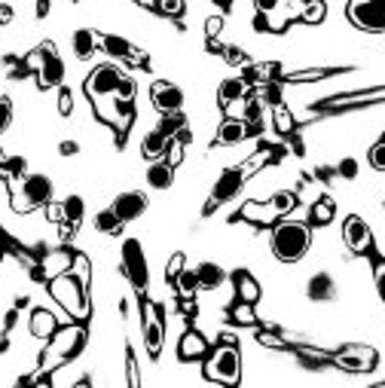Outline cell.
Returning <instances> with one entry per match:
<instances>
[{
  "label": "cell",
  "instance_id": "26",
  "mask_svg": "<svg viewBox=\"0 0 385 388\" xmlns=\"http://www.w3.org/2000/svg\"><path fill=\"white\" fill-rule=\"evenodd\" d=\"M98 46V34L89 31V28H80L77 34H74V55L77 58H89L92 53H95Z\"/></svg>",
  "mask_w": 385,
  "mask_h": 388
},
{
  "label": "cell",
  "instance_id": "11",
  "mask_svg": "<svg viewBox=\"0 0 385 388\" xmlns=\"http://www.w3.org/2000/svg\"><path fill=\"white\" fill-rule=\"evenodd\" d=\"M141 312H144V345L150 355H159L162 352V342H165V324H162V315H159V309L153 306V303H144L141 306Z\"/></svg>",
  "mask_w": 385,
  "mask_h": 388
},
{
  "label": "cell",
  "instance_id": "44",
  "mask_svg": "<svg viewBox=\"0 0 385 388\" xmlns=\"http://www.w3.org/2000/svg\"><path fill=\"white\" fill-rule=\"evenodd\" d=\"M370 165L376 168V172H385V141L370 147Z\"/></svg>",
  "mask_w": 385,
  "mask_h": 388
},
{
  "label": "cell",
  "instance_id": "48",
  "mask_svg": "<svg viewBox=\"0 0 385 388\" xmlns=\"http://www.w3.org/2000/svg\"><path fill=\"white\" fill-rule=\"evenodd\" d=\"M223 55H227L230 64H245L248 62V55L241 53V49H236V46H223Z\"/></svg>",
  "mask_w": 385,
  "mask_h": 388
},
{
  "label": "cell",
  "instance_id": "20",
  "mask_svg": "<svg viewBox=\"0 0 385 388\" xmlns=\"http://www.w3.org/2000/svg\"><path fill=\"white\" fill-rule=\"evenodd\" d=\"M248 125L245 120H227L217 129V144H223V147H232V144H241V141L248 138Z\"/></svg>",
  "mask_w": 385,
  "mask_h": 388
},
{
  "label": "cell",
  "instance_id": "43",
  "mask_svg": "<svg viewBox=\"0 0 385 388\" xmlns=\"http://www.w3.org/2000/svg\"><path fill=\"white\" fill-rule=\"evenodd\" d=\"M272 71H275V64H257V67H251V71H248V83L251 80H254V83H263V80H270L272 77Z\"/></svg>",
  "mask_w": 385,
  "mask_h": 388
},
{
  "label": "cell",
  "instance_id": "1",
  "mask_svg": "<svg viewBox=\"0 0 385 388\" xmlns=\"http://www.w3.org/2000/svg\"><path fill=\"white\" fill-rule=\"evenodd\" d=\"M86 95L92 101L116 98V101H122V104H129L132 95H135V83L125 77L116 64H98L86 77Z\"/></svg>",
  "mask_w": 385,
  "mask_h": 388
},
{
  "label": "cell",
  "instance_id": "21",
  "mask_svg": "<svg viewBox=\"0 0 385 388\" xmlns=\"http://www.w3.org/2000/svg\"><path fill=\"white\" fill-rule=\"evenodd\" d=\"M232 284H236L239 300H245V303H257V300H260V284H257V278L251 275V272H245V269L232 272Z\"/></svg>",
  "mask_w": 385,
  "mask_h": 388
},
{
  "label": "cell",
  "instance_id": "46",
  "mask_svg": "<svg viewBox=\"0 0 385 388\" xmlns=\"http://www.w3.org/2000/svg\"><path fill=\"white\" fill-rule=\"evenodd\" d=\"M183 263H187V260H183V254H174L169 260V266H165V278H169V282H174V278H178V272L183 269Z\"/></svg>",
  "mask_w": 385,
  "mask_h": 388
},
{
  "label": "cell",
  "instance_id": "51",
  "mask_svg": "<svg viewBox=\"0 0 385 388\" xmlns=\"http://www.w3.org/2000/svg\"><path fill=\"white\" fill-rule=\"evenodd\" d=\"M279 4L281 0H254V6H257V13H263V15H270L279 10Z\"/></svg>",
  "mask_w": 385,
  "mask_h": 388
},
{
  "label": "cell",
  "instance_id": "57",
  "mask_svg": "<svg viewBox=\"0 0 385 388\" xmlns=\"http://www.w3.org/2000/svg\"><path fill=\"white\" fill-rule=\"evenodd\" d=\"M49 13V0H37V15L43 19V15Z\"/></svg>",
  "mask_w": 385,
  "mask_h": 388
},
{
  "label": "cell",
  "instance_id": "13",
  "mask_svg": "<svg viewBox=\"0 0 385 388\" xmlns=\"http://www.w3.org/2000/svg\"><path fill=\"white\" fill-rule=\"evenodd\" d=\"M98 43L104 46V53L107 55H113V58H120V62H129V64H144L147 62V55L141 53V49H135L129 43V40H122V37H116V34H98Z\"/></svg>",
  "mask_w": 385,
  "mask_h": 388
},
{
  "label": "cell",
  "instance_id": "23",
  "mask_svg": "<svg viewBox=\"0 0 385 388\" xmlns=\"http://www.w3.org/2000/svg\"><path fill=\"white\" fill-rule=\"evenodd\" d=\"M169 141L172 138H165L162 132H150L144 134V141H141V156L150 159V162H156V159H162L165 156V150H169Z\"/></svg>",
  "mask_w": 385,
  "mask_h": 388
},
{
  "label": "cell",
  "instance_id": "25",
  "mask_svg": "<svg viewBox=\"0 0 385 388\" xmlns=\"http://www.w3.org/2000/svg\"><path fill=\"white\" fill-rule=\"evenodd\" d=\"M196 275H199V288H208V291L220 288L223 278H227L223 266H217V263H199L196 266Z\"/></svg>",
  "mask_w": 385,
  "mask_h": 388
},
{
  "label": "cell",
  "instance_id": "17",
  "mask_svg": "<svg viewBox=\"0 0 385 388\" xmlns=\"http://www.w3.org/2000/svg\"><path fill=\"white\" fill-rule=\"evenodd\" d=\"M208 355V340L202 333H196V331H187L181 336V342H178V358L181 361H199V358H205Z\"/></svg>",
  "mask_w": 385,
  "mask_h": 388
},
{
  "label": "cell",
  "instance_id": "7",
  "mask_svg": "<svg viewBox=\"0 0 385 388\" xmlns=\"http://www.w3.org/2000/svg\"><path fill=\"white\" fill-rule=\"evenodd\" d=\"M28 67H34L37 71V83H40V89H55V86H62L64 83V62H62V55H58V49L55 43H40L37 53H31L28 55Z\"/></svg>",
  "mask_w": 385,
  "mask_h": 388
},
{
  "label": "cell",
  "instance_id": "37",
  "mask_svg": "<svg viewBox=\"0 0 385 388\" xmlns=\"http://www.w3.org/2000/svg\"><path fill=\"white\" fill-rule=\"evenodd\" d=\"M71 263H74V266H71V272L77 275V278H80V284L89 291V257H86V254H77V257L71 260Z\"/></svg>",
  "mask_w": 385,
  "mask_h": 388
},
{
  "label": "cell",
  "instance_id": "8",
  "mask_svg": "<svg viewBox=\"0 0 385 388\" xmlns=\"http://www.w3.org/2000/svg\"><path fill=\"white\" fill-rule=\"evenodd\" d=\"M349 22L361 31H385V0H349Z\"/></svg>",
  "mask_w": 385,
  "mask_h": 388
},
{
  "label": "cell",
  "instance_id": "59",
  "mask_svg": "<svg viewBox=\"0 0 385 388\" xmlns=\"http://www.w3.org/2000/svg\"><path fill=\"white\" fill-rule=\"evenodd\" d=\"M6 165V153H4V150H0V168H4Z\"/></svg>",
  "mask_w": 385,
  "mask_h": 388
},
{
  "label": "cell",
  "instance_id": "35",
  "mask_svg": "<svg viewBox=\"0 0 385 388\" xmlns=\"http://www.w3.org/2000/svg\"><path fill=\"white\" fill-rule=\"evenodd\" d=\"M312 221L318 226H324V223L333 221V202L330 199H318L315 202V205H312Z\"/></svg>",
  "mask_w": 385,
  "mask_h": 388
},
{
  "label": "cell",
  "instance_id": "18",
  "mask_svg": "<svg viewBox=\"0 0 385 388\" xmlns=\"http://www.w3.org/2000/svg\"><path fill=\"white\" fill-rule=\"evenodd\" d=\"M241 217L251 223H275L281 217V211L275 208V202H248V205H241Z\"/></svg>",
  "mask_w": 385,
  "mask_h": 388
},
{
  "label": "cell",
  "instance_id": "39",
  "mask_svg": "<svg viewBox=\"0 0 385 388\" xmlns=\"http://www.w3.org/2000/svg\"><path fill=\"white\" fill-rule=\"evenodd\" d=\"M275 129H279L281 134H288L290 129H294V116H290V111L288 107H281V104H275Z\"/></svg>",
  "mask_w": 385,
  "mask_h": 388
},
{
  "label": "cell",
  "instance_id": "29",
  "mask_svg": "<svg viewBox=\"0 0 385 388\" xmlns=\"http://www.w3.org/2000/svg\"><path fill=\"white\" fill-rule=\"evenodd\" d=\"M385 98V86L382 89H370V92H355V95H342V98H333L328 101L330 107H346V104H367V101H379Z\"/></svg>",
  "mask_w": 385,
  "mask_h": 388
},
{
  "label": "cell",
  "instance_id": "47",
  "mask_svg": "<svg viewBox=\"0 0 385 388\" xmlns=\"http://www.w3.org/2000/svg\"><path fill=\"white\" fill-rule=\"evenodd\" d=\"M220 31H223V19H220V15H211V19H205V34H208V40H214Z\"/></svg>",
  "mask_w": 385,
  "mask_h": 388
},
{
  "label": "cell",
  "instance_id": "16",
  "mask_svg": "<svg viewBox=\"0 0 385 388\" xmlns=\"http://www.w3.org/2000/svg\"><path fill=\"white\" fill-rule=\"evenodd\" d=\"M113 211H116V217H120L122 223H129V221H138L141 214L147 211V196L144 193H120V196L113 199V205H111Z\"/></svg>",
  "mask_w": 385,
  "mask_h": 388
},
{
  "label": "cell",
  "instance_id": "3",
  "mask_svg": "<svg viewBox=\"0 0 385 388\" xmlns=\"http://www.w3.org/2000/svg\"><path fill=\"white\" fill-rule=\"evenodd\" d=\"M223 345H217L214 352L205 355V379L220 385H239L241 379V355L232 345V336H223Z\"/></svg>",
  "mask_w": 385,
  "mask_h": 388
},
{
  "label": "cell",
  "instance_id": "41",
  "mask_svg": "<svg viewBox=\"0 0 385 388\" xmlns=\"http://www.w3.org/2000/svg\"><path fill=\"white\" fill-rule=\"evenodd\" d=\"M13 125V101L6 95H0V134Z\"/></svg>",
  "mask_w": 385,
  "mask_h": 388
},
{
  "label": "cell",
  "instance_id": "50",
  "mask_svg": "<svg viewBox=\"0 0 385 388\" xmlns=\"http://www.w3.org/2000/svg\"><path fill=\"white\" fill-rule=\"evenodd\" d=\"M340 174H342V178H358V162H355V159H342V162H340Z\"/></svg>",
  "mask_w": 385,
  "mask_h": 388
},
{
  "label": "cell",
  "instance_id": "9",
  "mask_svg": "<svg viewBox=\"0 0 385 388\" xmlns=\"http://www.w3.org/2000/svg\"><path fill=\"white\" fill-rule=\"evenodd\" d=\"M120 260H122V272L129 275V282L135 284L138 291L147 288V257H144V248H141L138 239H125L122 242V251H120Z\"/></svg>",
  "mask_w": 385,
  "mask_h": 388
},
{
  "label": "cell",
  "instance_id": "55",
  "mask_svg": "<svg viewBox=\"0 0 385 388\" xmlns=\"http://www.w3.org/2000/svg\"><path fill=\"white\" fill-rule=\"evenodd\" d=\"M254 28H257V31H266V28H270V19H266L263 13H257V19H254Z\"/></svg>",
  "mask_w": 385,
  "mask_h": 388
},
{
  "label": "cell",
  "instance_id": "33",
  "mask_svg": "<svg viewBox=\"0 0 385 388\" xmlns=\"http://www.w3.org/2000/svg\"><path fill=\"white\" fill-rule=\"evenodd\" d=\"M230 315H232V321L236 324H254L257 321V315H254V303H245V300H239L236 306L230 309Z\"/></svg>",
  "mask_w": 385,
  "mask_h": 388
},
{
  "label": "cell",
  "instance_id": "31",
  "mask_svg": "<svg viewBox=\"0 0 385 388\" xmlns=\"http://www.w3.org/2000/svg\"><path fill=\"white\" fill-rule=\"evenodd\" d=\"M324 13H328L324 0H306V4H303V15H300V22H306V25H318V22H324Z\"/></svg>",
  "mask_w": 385,
  "mask_h": 388
},
{
  "label": "cell",
  "instance_id": "49",
  "mask_svg": "<svg viewBox=\"0 0 385 388\" xmlns=\"http://www.w3.org/2000/svg\"><path fill=\"white\" fill-rule=\"evenodd\" d=\"M373 278H376V291H379V300L385 303V263H376Z\"/></svg>",
  "mask_w": 385,
  "mask_h": 388
},
{
  "label": "cell",
  "instance_id": "4",
  "mask_svg": "<svg viewBox=\"0 0 385 388\" xmlns=\"http://www.w3.org/2000/svg\"><path fill=\"white\" fill-rule=\"evenodd\" d=\"M49 293H52V300L62 306L64 312H71L74 318H86L89 315V297H86V288L80 284V278L71 272H58L52 275V282H49Z\"/></svg>",
  "mask_w": 385,
  "mask_h": 388
},
{
  "label": "cell",
  "instance_id": "19",
  "mask_svg": "<svg viewBox=\"0 0 385 388\" xmlns=\"http://www.w3.org/2000/svg\"><path fill=\"white\" fill-rule=\"evenodd\" d=\"M245 95H248V80L245 77H230V80L220 83V89H217V98H220L223 107L236 104V101H241Z\"/></svg>",
  "mask_w": 385,
  "mask_h": 388
},
{
  "label": "cell",
  "instance_id": "61",
  "mask_svg": "<svg viewBox=\"0 0 385 388\" xmlns=\"http://www.w3.org/2000/svg\"><path fill=\"white\" fill-rule=\"evenodd\" d=\"M382 141H385V138H382Z\"/></svg>",
  "mask_w": 385,
  "mask_h": 388
},
{
  "label": "cell",
  "instance_id": "14",
  "mask_svg": "<svg viewBox=\"0 0 385 388\" xmlns=\"http://www.w3.org/2000/svg\"><path fill=\"white\" fill-rule=\"evenodd\" d=\"M241 183H245V172H241V168H230V172H223L220 178H217V183H214L211 202H208L205 211H211L214 205H220V202L232 199V196H236V193L241 190Z\"/></svg>",
  "mask_w": 385,
  "mask_h": 388
},
{
  "label": "cell",
  "instance_id": "2",
  "mask_svg": "<svg viewBox=\"0 0 385 388\" xmlns=\"http://www.w3.org/2000/svg\"><path fill=\"white\" fill-rule=\"evenodd\" d=\"M309 242H312V235H309V226L300 223V221H281L279 226L272 230V254L281 260V263H297V260H303V254L309 251Z\"/></svg>",
  "mask_w": 385,
  "mask_h": 388
},
{
  "label": "cell",
  "instance_id": "30",
  "mask_svg": "<svg viewBox=\"0 0 385 388\" xmlns=\"http://www.w3.org/2000/svg\"><path fill=\"white\" fill-rule=\"evenodd\" d=\"M62 211H64V221H68L71 226H77L83 221V211H86V205H83L80 196H68L62 202Z\"/></svg>",
  "mask_w": 385,
  "mask_h": 388
},
{
  "label": "cell",
  "instance_id": "27",
  "mask_svg": "<svg viewBox=\"0 0 385 388\" xmlns=\"http://www.w3.org/2000/svg\"><path fill=\"white\" fill-rule=\"evenodd\" d=\"M95 230L104 233V235H120L122 233V221L116 217L113 208H104V211H98V214H95Z\"/></svg>",
  "mask_w": 385,
  "mask_h": 388
},
{
  "label": "cell",
  "instance_id": "60",
  "mask_svg": "<svg viewBox=\"0 0 385 388\" xmlns=\"http://www.w3.org/2000/svg\"><path fill=\"white\" fill-rule=\"evenodd\" d=\"M217 4H232V0H217Z\"/></svg>",
  "mask_w": 385,
  "mask_h": 388
},
{
  "label": "cell",
  "instance_id": "12",
  "mask_svg": "<svg viewBox=\"0 0 385 388\" xmlns=\"http://www.w3.org/2000/svg\"><path fill=\"white\" fill-rule=\"evenodd\" d=\"M150 101L156 104L159 113H181L183 107V92L169 80H156L150 89Z\"/></svg>",
  "mask_w": 385,
  "mask_h": 388
},
{
  "label": "cell",
  "instance_id": "28",
  "mask_svg": "<svg viewBox=\"0 0 385 388\" xmlns=\"http://www.w3.org/2000/svg\"><path fill=\"white\" fill-rule=\"evenodd\" d=\"M174 288H178V293L183 300H192V297H196V291H199V275L192 272V269L183 266L178 272V278H174Z\"/></svg>",
  "mask_w": 385,
  "mask_h": 388
},
{
  "label": "cell",
  "instance_id": "6",
  "mask_svg": "<svg viewBox=\"0 0 385 388\" xmlns=\"http://www.w3.org/2000/svg\"><path fill=\"white\" fill-rule=\"evenodd\" d=\"M86 342V331L80 324H68V327H58V331L49 336V345H46V355H43V370H52L58 367L62 361L74 358L77 352L83 349Z\"/></svg>",
  "mask_w": 385,
  "mask_h": 388
},
{
  "label": "cell",
  "instance_id": "15",
  "mask_svg": "<svg viewBox=\"0 0 385 388\" xmlns=\"http://www.w3.org/2000/svg\"><path fill=\"white\" fill-rule=\"evenodd\" d=\"M342 239H346V244L351 251H358V254H364V251H370L373 244V233L370 226L364 223V217H346V226H342Z\"/></svg>",
  "mask_w": 385,
  "mask_h": 388
},
{
  "label": "cell",
  "instance_id": "56",
  "mask_svg": "<svg viewBox=\"0 0 385 388\" xmlns=\"http://www.w3.org/2000/svg\"><path fill=\"white\" fill-rule=\"evenodd\" d=\"M13 22V10L10 6H0V25H10Z\"/></svg>",
  "mask_w": 385,
  "mask_h": 388
},
{
  "label": "cell",
  "instance_id": "42",
  "mask_svg": "<svg viewBox=\"0 0 385 388\" xmlns=\"http://www.w3.org/2000/svg\"><path fill=\"white\" fill-rule=\"evenodd\" d=\"M71 111H74V95H71L68 86H62V89H58V113L71 116Z\"/></svg>",
  "mask_w": 385,
  "mask_h": 388
},
{
  "label": "cell",
  "instance_id": "53",
  "mask_svg": "<svg viewBox=\"0 0 385 388\" xmlns=\"http://www.w3.org/2000/svg\"><path fill=\"white\" fill-rule=\"evenodd\" d=\"M58 150H62L64 156H74L80 150V144H77V141H62V147H58Z\"/></svg>",
  "mask_w": 385,
  "mask_h": 388
},
{
  "label": "cell",
  "instance_id": "24",
  "mask_svg": "<svg viewBox=\"0 0 385 388\" xmlns=\"http://www.w3.org/2000/svg\"><path fill=\"white\" fill-rule=\"evenodd\" d=\"M172 181H174V168L165 162V159H156V162L147 168V183L153 190H169Z\"/></svg>",
  "mask_w": 385,
  "mask_h": 388
},
{
  "label": "cell",
  "instance_id": "32",
  "mask_svg": "<svg viewBox=\"0 0 385 388\" xmlns=\"http://www.w3.org/2000/svg\"><path fill=\"white\" fill-rule=\"evenodd\" d=\"M340 74L337 67H321V71H300V74H288L284 83H312V80H324V77H333Z\"/></svg>",
  "mask_w": 385,
  "mask_h": 388
},
{
  "label": "cell",
  "instance_id": "36",
  "mask_svg": "<svg viewBox=\"0 0 385 388\" xmlns=\"http://www.w3.org/2000/svg\"><path fill=\"white\" fill-rule=\"evenodd\" d=\"M165 162H169L172 168H178L183 162V134H181V138H172L169 141V150H165Z\"/></svg>",
  "mask_w": 385,
  "mask_h": 388
},
{
  "label": "cell",
  "instance_id": "38",
  "mask_svg": "<svg viewBox=\"0 0 385 388\" xmlns=\"http://www.w3.org/2000/svg\"><path fill=\"white\" fill-rule=\"evenodd\" d=\"M241 120H245L248 129L260 125V120H263V107H260V101H248V104H245V113H241Z\"/></svg>",
  "mask_w": 385,
  "mask_h": 388
},
{
  "label": "cell",
  "instance_id": "52",
  "mask_svg": "<svg viewBox=\"0 0 385 388\" xmlns=\"http://www.w3.org/2000/svg\"><path fill=\"white\" fill-rule=\"evenodd\" d=\"M257 342H260V345H272V349H284V342L279 340V336H275V333H260V336H257Z\"/></svg>",
  "mask_w": 385,
  "mask_h": 388
},
{
  "label": "cell",
  "instance_id": "5",
  "mask_svg": "<svg viewBox=\"0 0 385 388\" xmlns=\"http://www.w3.org/2000/svg\"><path fill=\"white\" fill-rule=\"evenodd\" d=\"M49 199H52V181L46 174H24L13 187V211H19V214L49 205Z\"/></svg>",
  "mask_w": 385,
  "mask_h": 388
},
{
  "label": "cell",
  "instance_id": "54",
  "mask_svg": "<svg viewBox=\"0 0 385 388\" xmlns=\"http://www.w3.org/2000/svg\"><path fill=\"white\" fill-rule=\"evenodd\" d=\"M46 214H49V221H64V211L62 208H55V205H46Z\"/></svg>",
  "mask_w": 385,
  "mask_h": 388
},
{
  "label": "cell",
  "instance_id": "22",
  "mask_svg": "<svg viewBox=\"0 0 385 388\" xmlns=\"http://www.w3.org/2000/svg\"><path fill=\"white\" fill-rule=\"evenodd\" d=\"M58 331V321H55V315L49 309H34L31 312V333L37 336V340H49Z\"/></svg>",
  "mask_w": 385,
  "mask_h": 388
},
{
  "label": "cell",
  "instance_id": "10",
  "mask_svg": "<svg viewBox=\"0 0 385 388\" xmlns=\"http://www.w3.org/2000/svg\"><path fill=\"white\" fill-rule=\"evenodd\" d=\"M333 361H337V367L351 370V373H370L376 367V361H379V355H376V349H370V345L351 342L346 349H340L337 355H333Z\"/></svg>",
  "mask_w": 385,
  "mask_h": 388
},
{
  "label": "cell",
  "instance_id": "58",
  "mask_svg": "<svg viewBox=\"0 0 385 388\" xmlns=\"http://www.w3.org/2000/svg\"><path fill=\"white\" fill-rule=\"evenodd\" d=\"M132 4H138V6H147V10H156V0H132Z\"/></svg>",
  "mask_w": 385,
  "mask_h": 388
},
{
  "label": "cell",
  "instance_id": "40",
  "mask_svg": "<svg viewBox=\"0 0 385 388\" xmlns=\"http://www.w3.org/2000/svg\"><path fill=\"white\" fill-rule=\"evenodd\" d=\"M156 10L169 19H181L183 15V0H156Z\"/></svg>",
  "mask_w": 385,
  "mask_h": 388
},
{
  "label": "cell",
  "instance_id": "34",
  "mask_svg": "<svg viewBox=\"0 0 385 388\" xmlns=\"http://www.w3.org/2000/svg\"><path fill=\"white\" fill-rule=\"evenodd\" d=\"M159 132H162L165 138H178V132H183V116L181 113H162Z\"/></svg>",
  "mask_w": 385,
  "mask_h": 388
},
{
  "label": "cell",
  "instance_id": "45",
  "mask_svg": "<svg viewBox=\"0 0 385 388\" xmlns=\"http://www.w3.org/2000/svg\"><path fill=\"white\" fill-rule=\"evenodd\" d=\"M125 370H129V385H141V376H138V364H135V352H125Z\"/></svg>",
  "mask_w": 385,
  "mask_h": 388
}]
</instances>
